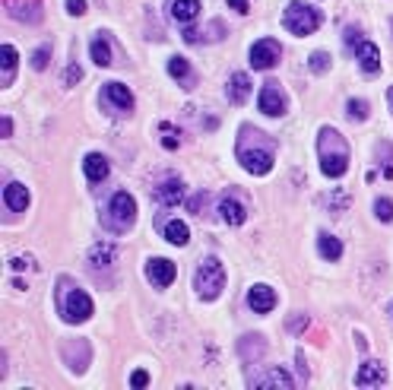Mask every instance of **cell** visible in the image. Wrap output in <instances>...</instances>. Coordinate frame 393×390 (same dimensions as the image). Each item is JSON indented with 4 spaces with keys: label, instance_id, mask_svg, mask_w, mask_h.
I'll return each mask as SVG.
<instances>
[{
    "label": "cell",
    "instance_id": "33",
    "mask_svg": "<svg viewBox=\"0 0 393 390\" xmlns=\"http://www.w3.org/2000/svg\"><path fill=\"white\" fill-rule=\"evenodd\" d=\"M48 57H51V48L45 45V48H38V51L32 55V67H35V70H45V67H48Z\"/></svg>",
    "mask_w": 393,
    "mask_h": 390
},
{
    "label": "cell",
    "instance_id": "29",
    "mask_svg": "<svg viewBox=\"0 0 393 390\" xmlns=\"http://www.w3.org/2000/svg\"><path fill=\"white\" fill-rule=\"evenodd\" d=\"M330 70V55L327 51H314L311 55V73H327Z\"/></svg>",
    "mask_w": 393,
    "mask_h": 390
},
{
    "label": "cell",
    "instance_id": "7",
    "mask_svg": "<svg viewBox=\"0 0 393 390\" xmlns=\"http://www.w3.org/2000/svg\"><path fill=\"white\" fill-rule=\"evenodd\" d=\"M279 57H283V48H279V41L273 38H260L251 48V67L254 70H269V67H276Z\"/></svg>",
    "mask_w": 393,
    "mask_h": 390
},
{
    "label": "cell",
    "instance_id": "10",
    "mask_svg": "<svg viewBox=\"0 0 393 390\" xmlns=\"http://www.w3.org/2000/svg\"><path fill=\"white\" fill-rule=\"evenodd\" d=\"M146 276L152 280V286L156 289H168L175 282V263L172 260H165V257H152L149 263H146Z\"/></svg>",
    "mask_w": 393,
    "mask_h": 390
},
{
    "label": "cell",
    "instance_id": "26",
    "mask_svg": "<svg viewBox=\"0 0 393 390\" xmlns=\"http://www.w3.org/2000/svg\"><path fill=\"white\" fill-rule=\"evenodd\" d=\"M168 73L178 76V80L184 82V89H193V86H191V64H187L181 55H175L172 61H168Z\"/></svg>",
    "mask_w": 393,
    "mask_h": 390
},
{
    "label": "cell",
    "instance_id": "21",
    "mask_svg": "<svg viewBox=\"0 0 393 390\" xmlns=\"http://www.w3.org/2000/svg\"><path fill=\"white\" fill-rule=\"evenodd\" d=\"M159 229H162V235H165V241H172V245H187V238H191L187 226L184 222H178V219L168 222L165 216H159Z\"/></svg>",
    "mask_w": 393,
    "mask_h": 390
},
{
    "label": "cell",
    "instance_id": "27",
    "mask_svg": "<svg viewBox=\"0 0 393 390\" xmlns=\"http://www.w3.org/2000/svg\"><path fill=\"white\" fill-rule=\"evenodd\" d=\"M318 247H320V254H324L327 260H339V257H343V241L333 238V235H320Z\"/></svg>",
    "mask_w": 393,
    "mask_h": 390
},
{
    "label": "cell",
    "instance_id": "13",
    "mask_svg": "<svg viewBox=\"0 0 393 390\" xmlns=\"http://www.w3.org/2000/svg\"><path fill=\"white\" fill-rule=\"evenodd\" d=\"M248 384L251 387H283V390L295 387L292 375L289 371H283V368H269V371H263V375H251Z\"/></svg>",
    "mask_w": 393,
    "mask_h": 390
},
{
    "label": "cell",
    "instance_id": "4",
    "mask_svg": "<svg viewBox=\"0 0 393 390\" xmlns=\"http://www.w3.org/2000/svg\"><path fill=\"white\" fill-rule=\"evenodd\" d=\"M133 219H137V200L127 191L111 194L108 206H105V212H102V226L114 235H124L127 229L133 226Z\"/></svg>",
    "mask_w": 393,
    "mask_h": 390
},
{
    "label": "cell",
    "instance_id": "12",
    "mask_svg": "<svg viewBox=\"0 0 393 390\" xmlns=\"http://www.w3.org/2000/svg\"><path fill=\"white\" fill-rule=\"evenodd\" d=\"M248 305L254 315H267V311H273V305H276V292L269 286H263V282H257V286L248 289Z\"/></svg>",
    "mask_w": 393,
    "mask_h": 390
},
{
    "label": "cell",
    "instance_id": "23",
    "mask_svg": "<svg viewBox=\"0 0 393 390\" xmlns=\"http://www.w3.org/2000/svg\"><path fill=\"white\" fill-rule=\"evenodd\" d=\"M219 212H222V219H225L228 226H242V222L248 219V210H244L238 200H222V203H219Z\"/></svg>",
    "mask_w": 393,
    "mask_h": 390
},
{
    "label": "cell",
    "instance_id": "5",
    "mask_svg": "<svg viewBox=\"0 0 393 390\" xmlns=\"http://www.w3.org/2000/svg\"><path fill=\"white\" fill-rule=\"evenodd\" d=\"M320 22H324V13L320 10H314L311 3H298V0H292L289 7H286L283 13V26L289 29L292 35H311V32H318Z\"/></svg>",
    "mask_w": 393,
    "mask_h": 390
},
{
    "label": "cell",
    "instance_id": "3",
    "mask_svg": "<svg viewBox=\"0 0 393 390\" xmlns=\"http://www.w3.org/2000/svg\"><path fill=\"white\" fill-rule=\"evenodd\" d=\"M57 308H61L64 321L83 324V321H89V315H92V298L64 276V280L57 282Z\"/></svg>",
    "mask_w": 393,
    "mask_h": 390
},
{
    "label": "cell",
    "instance_id": "20",
    "mask_svg": "<svg viewBox=\"0 0 393 390\" xmlns=\"http://www.w3.org/2000/svg\"><path fill=\"white\" fill-rule=\"evenodd\" d=\"M89 51H92V61L98 64V67H111V38H108V32H98L96 38H92V45H89Z\"/></svg>",
    "mask_w": 393,
    "mask_h": 390
},
{
    "label": "cell",
    "instance_id": "14",
    "mask_svg": "<svg viewBox=\"0 0 393 390\" xmlns=\"http://www.w3.org/2000/svg\"><path fill=\"white\" fill-rule=\"evenodd\" d=\"M355 57H359V64H362V70H365V73H378V70H380V51H378V45H374V41L362 38L359 45H355Z\"/></svg>",
    "mask_w": 393,
    "mask_h": 390
},
{
    "label": "cell",
    "instance_id": "25",
    "mask_svg": "<svg viewBox=\"0 0 393 390\" xmlns=\"http://www.w3.org/2000/svg\"><path fill=\"white\" fill-rule=\"evenodd\" d=\"M267 349V342H263V336H257V333H251V336H242V342H238V352H242L244 359H257L260 352Z\"/></svg>",
    "mask_w": 393,
    "mask_h": 390
},
{
    "label": "cell",
    "instance_id": "1",
    "mask_svg": "<svg viewBox=\"0 0 393 390\" xmlns=\"http://www.w3.org/2000/svg\"><path fill=\"white\" fill-rule=\"evenodd\" d=\"M273 159H276V143L263 133V130L244 124L238 130V162L251 171V175H267L273 171Z\"/></svg>",
    "mask_w": 393,
    "mask_h": 390
},
{
    "label": "cell",
    "instance_id": "6",
    "mask_svg": "<svg viewBox=\"0 0 393 390\" xmlns=\"http://www.w3.org/2000/svg\"><path fill=\"white\" fill-rule=\"evenodd\" d=\"M222 286H225V270H222V260L216 257H207L197 267V273H193V289H197V295L207 301L219 298Z\"/></svg>",
    "mask_w": 393,
    "mask_h": 390
},
{
    "label": "cell",
    "instance_id": "31",
    "mask_svg": "<svg viewBox=\"0 0 393 390\" xmlns=\"http://www.w3.org/2000/svg\"><path fill=\"white\" fill-rule=\"evenodd\" d=\"M346 111H349L355 121H365V117H368V102H362V99H349Z\"/></svg>",
    "mask_w": 393,
    "mask_h": 390
},
{
    "label": "cell",
    "instance_id": "40",
    "mask_svg": "<svg viewBox=\"0 0 393 390\" xmlns=\"http://www.w3.org/2000/svg\"><path fill=\"white\" fill-rule=\"evenodd\" d=\"M3 137H13V121L10 117H3Z\"/></svg>",
    "mask_w": 393,
    "mask_h": 390
},
{
    "label": "cell",
    "instance_id": "22",
    "mask_svg": "<svg viewBox=\"0 0 393 390\" xmlns=\"http://www.w3.org/2000/svg\"><path fill=\"white\" fill-rule=\"evenodd\" d=\"M83 171H86V178L89 181H105L108 178V159L98 156V152H89L83 162Z\"/></svg>",
    "mask_w": 393,
    "mask_h": 390
},
{
    "label": "cell",
    "instance_id": "42",
    "mask_svg": "<svg viewBox=\"0 0 393 390\" xmlns=\"http://www.w3.org/2000/svg\"><path fill=\"white\" fill-rule=\"evenodd\" d=\"M390 311H393V308H390Z\"/></svg>",
    "mask_w": 393,
    "mask_h": 390
},
{
    "label": "cell",
    "instance_id": "34",
    "mask_svg": "<svg viewBox=\"0 0 393 390\" xmlns=\"http://www.w3.org/2000/svg\"><path fill=\"white\" fill-rule=\"evenodd\" d=\"M343 41H346V45H352V48H355V45H359V41H362V32H359V29H355V26H352V29H346V32H343Z\"/></svg>",
    "mask_w": 393,
    "mask_h": 390
},
{
    "label": "cell",
    "instance_id": "9",
    "mask_svg": "<svg viewBox=\"0 0 393 390\" xmlns=\"http://www.w3.org/2000/svg\"><path fill=\"white\" fill-rule=\"evenodd\" d=\"M102 102L111 105L114 111H121V115H131V108H133V96H131V89H127L124 82H105Z\"/></svg>",
    "mask_w": 393,
    "mask_h": 390
},
{
    "label": "cell",
    "instance_id": "11",
    "mask_svg": "<svg viewBox=\"0 0 393 390\" xmlns=\"http://www.w3.org/2000/svg\"><path fill=\"white\" fill-rule=\"evenodd\" d=\"M156 200H159L162 206H175L184 200V181L178 178V175H165V178L159 181V187H156Z\"/></svg>",
    "mask_w": 393,
    "mask_h": 390
},
{
    "label": "cell",
    "instance_id": "41",
    "mask_svg": "<svg viewBox=\"0 0 393 390\" xmlns=\"http://www.w3.org/2000/svg\"><path fill=\"white\" fill-rule=\"evenodd\" d=\"M387 96H390V105H393V89H390V92H387Z\"/></svg>",
    "mask_w": 393,
    "mask_h": 390
},
{
    "label": "cell",
    "instance_id": "36",
    "mask_svg": "<svg viewBox=\"0 0 393 390\" xmlns=\"http://www.w3.org/2000/svg\"><path fill=\"white\" fill-rule=\"evenodd\" d=\"M203 203H207V194H197V197L187 200V210H191V212H200Z\"/></svg>",
    "mask_w": 393,
    "mask_h": 390
},
{
    "label": "cell",
    "instance_id": "30",
    "mask_svg": "<svg viewBox=\"0 0 393 390\" xmlns=\"http://www.w3.org/2000/svg\"><path fill=\"white\" fill-rule=\"evenodd\" d=\"M374 216H378L380 222H390L393 219V203L387 197H380V200H374Z\"/></svg>",
    "mask_w": 393,
    "mask_h": 390
},
{
    "label": "cell",
    "instance_id": "2",
    "mask_svg": "<svg viewBox=\"0 0 393 390\" xmlns=\"http://www.w3.org/2000/svg\"><path fill=\"white\" fill-rule=\"evenodd\" d=\"M318 156H320V171L327 178H343L349 171V143L339 137V130L324 127L318 137Z\"/></svg>",
    "mask_w": 393,
    "mask_h": 390
},
{
    "label": "cell",
    "instance_id": "35",
    "mask_svg": "<svg viewBox=\"0 0 393 390\" xmlns=\"http://www.w3.org/2000/svg\"><path fill=\"white\" fill-rule=\"evenodd\" d=\"M67 13L83 16L86 13V0H67Z\"/></svg>",
    "mask_w": 393,
    "mask_h": 390
},
{
    "label": "cell",
    "instance_id": "39",
    "mask_svg": "<svg viewBox=\"0 0 393 390\" xmlns=\"http://www.w3.org/2000/svg\"><path fill=\"white\" fill-rule=\"evenodd\" d=\"M304 324H308V317H292V321H289V330H304Z\"/></svg>",
    "mask_w": 393,
    "mask_h": 390
},
{
    "label": "cell",
    "instance_id": "15",
    "mask_svg": "<svg viewBox=\"0 0 393 390\" xmlns=\"http://www.w3.org/2000/svg\"><path fill=\"white\" fill-rule=\"evenodd\" d=\"M225 92H228V102L232 105H244L248 102V96H251V76L248 73H232Z\"/></svg>",
    "mask_w": 393,
    "mask_h": 390
},
{
    "label": "cell",
    "instance_id": "17",
    "mask_svg": "<svg viewBox=\"0 0 393 390\" xmlns=\"http://www.w3.org/2000/svg\"><path fill=\"white\" fill-rule=\"evenodd\" d=\"M168 13L178 22H191L200 16V0H168Z\"/></svg>",
    "mask_w": 393,
    "mask_h": 390
},
{
    "label": "cell",
    "instance_id": "28",
    "mask_svg": "<svg viewBox=\"0 0 393 390\" xmlns=\"http://www.w3.org/2000/svg\"><path fill=\"white\" fill-rule=\"evenodd\" d=\"M162 146H165V150H178V146H181V130L178 127H172V124H162Z\"/></svg>",
    "mask_w": 393,
    "mask_h": 390
},
{
    "label": "cell",
    "instance_id": "24",
    "mask_svg": "<svg viewBox=\"0 0 393 390\" xmlns=\"http://www.w3.org/2000/svg\"><path fill=\"white\" fill-rule=\"evenodd\" d=\"M0 55H3V86H13L16 64H20V51H16L13 45H7V41H3V48H0Z\"/></svg>",
    "mask_w": 393,
    "mask_h": 390
},
{
    "label": "cell",
    "instance_id": "37",
    "mask_svg": "<svg viewBox=\"0 0 393 390\" xmlns=\"http://www.w3.org/2000/svg\"><path fill=\"white\" fill-rule=\"evenodd\" d=\"M146 384H149V375H146V371H133L131 375V387H146Z\"/></svg>",
    "mask_w": 393,
    "mask_h": 390
},
{
    "label": "cell",
    "instance_id": "16",
    "mask_svg": "<svg viewBox=\"0 0 393 390\" xmlns=\"http://www.w3.org/2000/svg\"><path fill=\"white\" fill-rule=\"evenodd\" d=\"M3 203H7L10 212H26V206H29V191H26V185L13 181V185L3 187Z\"/></svg>",
    "mask_w": 393,
    "mask_h": 390
},
{
    "label": "cell",
    "instance_id": "18",
    "mask_svg": "<svg viewBox=\"0 0 393 390\" xmlns=\"http://www.w3.org/2000/svg\"><path fill=\"white\" fill-rule=\"evenodd\" d=\"M114 257H117V247L111 245V241H98V245L89 251L92 270H108L111 263H114Z\"/></svg>",
    "mask_w": 393,
    "mask_h": 390
},
{
    "label": "cell",
    "instance_id": "32",
    "mask_svg": "<svg viewBox=\"0 0 393 390\" xmlns=\"http://www.w3.org/2000/svg\"><path fill=\"white\" fill-rule=\"evenodd\" d=\"M80 76H83V70L70 61L67 67H64V86H76V82H80Z\"/></svg>",
    "mask_w": 393,
    "mask_h": 390
},
{
    "label": "cell",
    "instance_id": "38",
    "mask_svg": "<svg viewBox=\"0 0 393 390\" xmlns=\"http://www.w3.org/2000/svg\"><path fill=\"white\" fill-rule=\"evenodd\" d=\"M228 7L238 10V13H248V10H251V0H228Z\"/></svg>",
    "mask_w": 393,
    "mask_h": 390
},
{
    "label": "cell",
    "instance_id": "19",
    "mask_svg": "<svg viewBox=\"0 0 393 390\" xmlns=\"http://www.w3.org/2000/svg\"><path fill=\"white\" fill-rule=\"evenodd\" d=\"M387 381V371H384V365H378V362H365L359 368V375H355V384L359 387H374V384H384Z\"/></svg>",
    "mask_w": 393,
    "mask_h": 390
},
{
    "label": "cell",
    "instance_id": "8",
    "mask_svg": "<svg viewBox=\"0 0 393 390\" xmlns=\"http://www.w3.org/2000/svg\"><path fill=\"white\" fill-rule=\"evenodd\" d=\"M286 108H289V102H286L283 89H279V82H263L260 89V111L269 117H283Z\"/></svg>",
    "mask_w": 393,
    "mask_h": 390
}]
</instances>
